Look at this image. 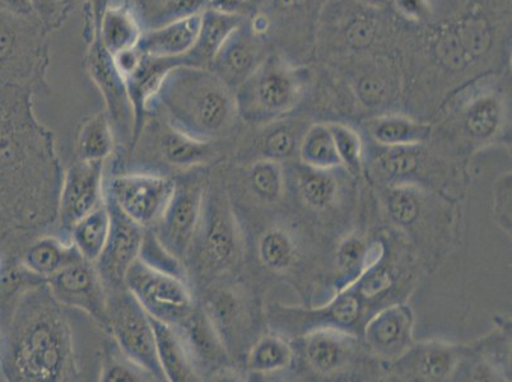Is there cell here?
I'll return each mask as SVG.
<instances>
[{"mask_svg": "<svg viewBox=\"0 0 512 382\" xmlns=\"http://www.w3.org/2000/svg\"><path fill=\"white\" fill-rule=\"evenodd\" d=\"M35 97L0 78V191L18 227L45 231L57 223L64 171L55 133L35 115Z\"/></svg>", "mask_w": 512, "mask_h": 382, "instance_id": "6da1fadb", "label": "cell"}, {"mask_svg": "<svg viewBox=\"0 0 512 382\" xmlns=\"http://www.w3.org/2000/svg\"><path fill=\"white\" fill-rule=\"evenodd\" d=\"M0 366L8 381L81 380L71 323L48 282L23 292L0 315Z\"/></svg>", "mask_w": 512, "mask_h": 382, "instance_id": "7a4b0ae2", "label": "cell"}, {"mask_svg": "<svg viewBox=\"0 0 512 382\" xmlns=\"http://www.w3.org/2000/svg\"><path fill=\"white\" fill-rule=\"evenodd\" d=\"M169 121L172 127L203 142H218L235 128V91L211 69L181 67L171 69L148 106Z\"/></svg>", "mask_w": 512, "mask_h": 382, "instance_id": "3957f363", "label": "cell"}, {"mask_svg": "<svg viewBox=\"0 0 512 382\" xmlns=\"http://www.w3.org/2000/svg\"><path fill=\"white\" fill-rule=\"evenodd\" d=\"M388 11L360 0H328L316 23L314 58L325 65L357 55H398L406 23Z\"/></svg>", "mask_w": 512, "mask_h": 382, "instance_id": "277c9868", "label": "cell"}, {"mask_svg": "<svg viewBox=\"0 0 512 382\" xmlns=\"http://www.w3.org/2000/svg\"><path fill=\"white\" fill-rule=\"evenodd\" d=\"M49 36L34 16L0 4V78L30 87L37 97L50 96Z\"/></svg>", "mask_w": 512, "mask_h": 382, "instance_id": "5b68a950", "label": "cell"}, {"mask_svg": "<svg viewBox=\"0 0 512 382\" xmlns=\"http://www.w3.org/2000/svg\"><path fill=\"white\" fill-rule=\"evenodd\" d=\"M313 72L310 64H297L272 51L256 71L236 88L240 118L255 124L286 113L300 100Z\"/></svg>", "mask_w": 512, "mask_h": 382, "instance_id": "8992f818", "label": "cell"}, {"mask_svg": "<svg viewBox=\"0 0 512 382\" xmlns=\"http://www.w3.org/2000/svg\"><path fill=\"white\" fill-rule=\"evenodd\" d=\"M236 251V226L230 204L222 189L207 183L197 234L186 259L188 273L193 274L203 288L231 267Z\"/></svg>", "mask_w": 512, "mask_h": 382, "instance_id": "52a82bcc", "label": "cell"}, {"mask_svg": "<svg viewBox=\"0 0 512 382\" xmlns=\"http://www.w3.org/2000/svg\"><path fill=\"white\" fill-rule=\"evenodd\" d=\"M217 142H203L180 132L162 116L150 113L128 155L141 163L186 172L203 169L218 156Z\"/></svg>", "mask_w": 512, "mask_h": 382, "instance_id": "ba28073f", "label": "cell"}, {"mask_svg": "<svg viewBox=\"0 0 512 382\" xmlns=\"http://www.w3.org/2000/svg\"><path fill=\"white\" fill-rule=\"evenodd\" d=\"M328 0H267L260 12L273 51L297 64L314 58L316 23Z\"/></svg>", "mask_w": 512, "mask_h": 382, "instance_id": "9c48e42d", "label": "cell"}, {"mask_svg": "<svg viewBox=\"0 0 512 382\" xmlns=\"http://www.w3.org/2000/svg\"><path fill=\"white\" fill-rule=\"evenodd\" d=\"M109 334L130 360L150 372L155 381H166L158 362L155 330L150 315L127 290L107 291Z\"/></svg>", "mask_w": 512, "mask_h": 382, "instance_id": "30bf717a", "label": "cell"}, {"mask_svg": "<svg viewBox=\"0 0 512 382\" xmlns=\"http://www.w3.org/2000/svg\"><path fill=\"white\" fill-rule=\"evenodd\" d=\"M100 26H93L87 34L82 35L87 45L86 71L104 99L105 111L113 124L118 149L128 155L134 132L133 106L125 79L116 68L113 55L102 44Z\"/></svg>", "mask_w": 512, "mask_h": 382, "instance_id": "8fae6325", "label": "cell"}, {"mask_svg": "<svg viewBox=\"0 0 512 382\" xmlns=\"http://www.w3.org/2000/svg\"><path fill=\"white\" fill-rule=\"evenodd\" d=\"M176 177L151 171L114 174L105 183V199L143 228L156 225L174 194Z\"/></svg>", "mask_w": 512, "mask_h": 382, "instance_id": "7c38bea8", "label": "cell"}, {"mask_svg": "<svg viewBox=\"0 0 512 382\" xmlns=\"http://www.w3.org/2000/svg\"><path fill=\"white\" fill-rule=\"evenodd\" d=\"M125 287L151 318L172 326L183 323L197 306L188 282L147 267L139 259L129 268Z\"/></svg>", "mask_w": 512, "mask_h": 382, "instance_id": "4fadbf2b", "label": "cell"}, {"mask_svg": "<svg viewBox=\"0 0 512 382\" xmlns=\"http://www.w3.org/2000/svg\"><path fill=\"white\" fill-rule=\"evenodd\" d=\"M202 169L181 172L160 221L152 227L157 239L186 265L197 234L207 181Z\"/></svg>", "mask_w": 512, "mask_h": 382, "instance_id": "5bb4252c", "label": "cell"}, {"mask_svg": "<svg viewBox=\"0 0 512 382\" xmlns=\"http://www.w3.org/2000/svg\"><path fill=\"white\" fill-rule=\"evenodd\" d=\"M323 67L341 74L366 107H377L394 100L402 88L403 72L397 54L357 55Z\"/></svg>", "mask_w": 512, "mask_h": 382, "instance_id": "9a60e30c", "label": "cell"}, {"mask_svg": "<svg viewBox=\"0 0 512 382\" xmlns=\"http://www.w3.org/2000/svg\"><path fill=\"white\" fill-rule=\"evenodd\" d=\"M51 295L65 309L85 312L109 334L107 290L95 263L79 258L48 281Z\"/></svg>", "mask_w": 512, "mask_h": 382, "instance_id": "2e32d148", "label": "cell"}, {"mask_svg": "<svg viewBox=\"0 0 512 382\" xmlns=\"http://www.w3.org/2000/svg\"><path fill=\"white\" fill-rule=\"evenodd\" d=\"M105 162L76 160L63 172L57 223L60 234L69 235L74 225L105 203Z\"/></svg>", "mask_w": 512, "mask_h": 382, "instance_id": "e0dca14e", "label": "cell"}, {"mask_svg": "<svg viewBox=\"0 0 512 382\" xmlns=\"http://www.w3.org/2000/svg\"><path fill=\"white\" fill-rule=\"evenodd\" d=\"M272 51L267 35L259 29L251 16L227 37L209 69L236 91Z\"/></svg>", "mask_w": 512, "mask_h": 382, "instance_id": "ac0fdd59", "label": "cell"}, {"mask_svg": "<svg viewBox=\"0 0 512 382\" xmlns=\"http://www.w3.org/2000/svg\"><path fill=\"white\" fill-rule=\"evenodd\" d=\"M110 213V232L104 250L95 263L107 291L125 287V276L141 250L144 228L125 216L113 202L105 199Z\"/></svg>", "mask_w": 512, "mask_h": 382, "instance_id": "d6986e66", "label": "cell"}, {"mask_svg": "<svg viewBox=\"0 0 512 382\" xmlns=\"http://www.w3.org/2000/svg\"><path fill=\"white\" fill-rule=\"evenodd\" d=\"M175 328L183 338L200 381L225 370L228 363L225 342L202 306L197 304L192 314Z\"/></svg>", "mask_w": 512, "mask_h": 382, "instance_id": "ffe728a7", "label": "cell"}, {"mask_svg": "<svg viewBox=\"0 0 512 382\" xmlns=\"http://www.w3.org/2000/svg\"><path fill=\"white\" fill-rule=\"evenodd\" d=\"M181 65H190L186 55L180 58H157L142 54L137 68L124 77L134 111V132L130 148L134 146L142 132L144 121L148 116V106L164 82L167 73Z\"/></svg>", "mask_w": 512, "mask_h": 382, "instance_id": "44dd1931", "label": "cell"}, {"mask_svg": "<svg viewBox=\"0 0 512 382\" xmlns=\"http://www.w3.org/2000/svg\"><path fill=\"white\" fill-rule=\"evenodd\" d=\"M200 15L184 18V20L170 23L160 29L143 32L137 49L150 57H184L192 50L195 40H197Z\"/></svg>", "mask_w": 512, "mask_h": 382, "instance_id": "7402d4cb", "label": "cell"}, {"mask_svg": "<svg viewBox=\"0 0 512 382\" xmlns=\"http://www.w3.org/2000/svg\"><path fill=\"white\" fill-rule=\"evenodd\" d=\"M79 255L71 240L58 235H41L27 246L22 255L21 264L31 273L45 281L59 273L60 270L76 262Z\"/></svg>", "mask_w": 512, "mask_h": 382, "instance_id": "603a6c76", "label": "cell"}, {"mask_svg": "<svg viewBox=\"0 0 512 382\" xmlns=\"http://www.w3.org/2000/svg\"><path fill=\"white\" fill-rule=\"evenodd\" d=\"M248 17L225 15V13L204 9L200 15V27L192 50L186 54L190 65L198 68H208L216 57L218 50Z\"/></svg>", "mask_w": 512, "mask_h": 382, "instance_id": "cb8c5ba5", "label": "cell"}, {"mask_svg": "<svg viewBox=\"0 0 512 382\" xmlns=\"http://www.w3.org/2000/svg\"><path fill=\"white\" fill-rule=\"evenodd\" d=\"M151 321L153 330H155L158 362H160L166 381H200L178 329L153 318Z\"/></svg>", "mask_w": 512, "mask_h": 382, "instance_id": "d4e9b609", "label": "cell"}, {"mask_svg": "<svg viewBox=\"0 0 512 382\" xmlns=\"http://www.w3.org/2000/svg\"><path fill=\"white\" fill-rule=\"evenodd\" d=\"M127 3L142 32L200 15L208 6V0H127Z\"/></svg>", "mask_w": 512, "mask_h": 382, "instance_id": "484cf974", "label": "cell"}, {"mask_svg": "<svg viewBox=\"0 0 512 382\" xmlns=\"http://www.w3.org/2000/svg\"><path fill=\"white\" fill-rule=\"evenodd\" d=\"M74 147L77 160L81 161L106 162L114 155L118 144L113 124L105 110L87 116L79 123Z\"/></svg>", "mask_w": 512, "mask_h": 382, "instance_id": "4316f807", "label": "cell"}, {"mask_svg": "<svg viewBox=\"0 0 512 382\" xmlns=\"http://www.w3.org/2000/svg\"><path fill=\"white\" fill-rule=\"evenodd\" d=\"M143 32L127 2L111 3L102 16L100 39L113 57L136 48Z\"/></svg>", "mask_w": 512, "mask_h": 382, "instance_id": "83f0119b", "label": "cell"}, {"mask_svg": "<svg viewBox=\"0 0 512 382\" xmlns=\"http://www.w3.org/2000/svg\"><path fill=\"white\" fill-rule=\"evenodd\" d=\"M109 232L110 213L104 203L73 226L69 240L83 259L96 263L105 248Z\"/></svg>", "mask_w": 512, "mask_h": 382, "instance_id": "f1b7e54d", "label": "cell"}, {"mask_svg": "<svg viewBox=\"0 0 512 382\" xmlns=\"http://www.w3.org/2000/svg\"><path fill=\"white\" fill-rule=\"evenodd\" d=\"M371 133L388 146H412L428 137L430 127L403 116H384L371 124Z\"/></svg>", "mask_w": 512, "mask_h": 382, "instance_id": "f546056e", "label": "cell"}, {"mask_svg": "<svg viewBox=\"0 0 512 382\" xmlns=\"http://www.w3.org/2000/svg\"><path fill=\"white\" fill-rule=\"evenodd\" d=\"M100 381L104 382H147L155 381L150 372L138 366L120 351L116 343L105 344L101 357Z\"/></svg>", "mask_w": 512, "mask_h": 382, "instance_id": "4dcf8cb0", "label": "cell"}, {"mask_svg": "<svg viewBox=\"0 0 512 382\" xmlns=\"http://www.w3.org/2000/svg\"><path fill=\"white\" fill-rule=\"evenodd\" d=\"M138 259L147 267L188 282V268L157 239L152 228H144V235Z\"/></svg>", "mask_w": 512, "mask_h": 382, "instance_id": "1f68e13d", "label": "cell"}, {"mask_svg": "<svg viewBox=\"0 0 512 382\" xmlns=\"http://www.w3.org/2000/svg\"><path fill=\"white\" fill-rule=\"evenodd\" d=\"M30 4L32 16L49 34L62 29L78 6L72 0H30Z\"/></svg>", "mask_w": 512, "mask_h": 382, "instance_id": "d6a6232c", "label": "cell"}, {"mask_svg": "<svg viewBox=\"0 0 512 382\" xmlns=\"http://www.w3.org/2000/svg\"><path fill=\"white\" fill-rule=\"evenodd\" d=\"M304 153L314 163H334L339 156L328 125H315L306 134Z\"/></svg>", "mask_w": 512, "mask_h": 382, "instance_id": "836d02e7", "label": "cell"}, {"mask_svg": "<svg viewBox=\"0 0 512 382\" xmlns=\"http://www.w3.org/2000/svg\"><path fill=\"white\" fill-rule=\"evenodd\" d=\"M390 9L407 25L422 27L436 22L432 0H393Z\"/></svg>", "mask_w": 512, "mask_h": 382, "instance_id": "e575fe53", "label": "cell"}, {"mask_svg": "<svg viewBox=\"0 0 512 382\" xmlns=\"http://www.w3.org/2000/svg\"><path fill=\"white\" fill-rule=\"evenodd\" d=\"M291 245L281 232H268L260 242V255L268 267L285 268L291 259Z\"/></svg>", "mask_w": 512, "mask_h": 382, "instance_id": "d590c367", "label": "cell"}, {"mask_svg": "<svg viewBox=\"0 0 512 382\" xmlns=\"http://www.w3.org/2000/svg\"><path fill=\"white\" fill-rule=\"evenodd\" d=\"M328 127L339 158L351 166H356L360 161L361 142L355 130L341 123L329 124Z\"/></svg>", "mask_w": 512, "mask_h": 382, "instance_id": "8d00e7d4", "label": "cell"}, {"mask_svg": "<svg viewBox=\"0 0 512 382\" xmlns=\"http://www.w3.org/2000/svg\"><path fill=\"white\" fill-rule=\"evenodd\" d=\"M250 184L258 197L272 199L278 194L281 181L276 167L268 162H259L251 170Z\"/></svg>", "mask_w": 512, "mask_h": 382, "instance_id": "74e56055", "label": "cell"}, {"mask_svg": "<svg viewBox=\"0 0 512 382\" xmlns=\"http://www.w3.org/2000/svg\"><path fill=\"white\" fill-rule=\"evenodd\" d=\"M295 135L286 127L269 129L260 137V148L265 156L283 158L295 149Z\"/></svg>", "mask_w": 512, "mask_h": 382, "instance_id": "f35d334b", "label": "cell"}, {"mask_svg": "<svg viewBox=\"0 0 512 382\" xmlns=\"http://www.w3.org/2000/svg\"><path fill=\"white\" fill-rule=\"evenodd\" d=\"M390 152L381 157V163L390 175L404 176L412 174L418 167V155L416 151L404 146H395Z\"/></svg>", "mask_w": 512, "mask_h": 382, "instance_id": "ab89813d", "label": "cell"}, {"mask_svg": "<svg viewBox=\"0 0 512 382\" xmlns=\"http://www.w3.org/2000/svg\"><path fill=\"white\" fill-rule=\"evenodd\" d=\"M286 353L276 340L265 339L255 347L251 354V367L255 370H273L285 363Z\"/></svg>", "mask_w": 512, "mask_h": 382, "instance_id": "60d3db41", "label": "cell"}, {"mask_svg": "<svg viewBox=\"0 0 512 382\" xmlns=\"http://www.w3.org/2000/svg\"><path fill=\"white\" fill-rule=\"evenodd\" d=\"M309 357L311 362L321 371L332 370L337 365L339 358V349L337 344L329 339H316L309 347Z\"/></svg>", "mask_w": 512, "mask_h": 382, "instance_id": "b9f144b4", "label": "cell"}, {"mask_svg": "<svg viewBox=\"0 0 512 382\" xmlns=\"http://www.w3.org/2000/svg\"><path fill=\"white\" fill-rule=\"evenodd\" d=\"M390 211L393 217L403 225H409L418 216V203L416 198L407 191H395L390 198Z\"/></svg>", "mask_w": 512, "mask_h": 382, "instance_id": "7bdbcfd3", "label": "cell"}, {"mask_svg": "<svg viewBox=\"0 0 512 382\" xmlns=\"http://www.w3.org/2000/svg\"><path fill=\"white\" fill-rule=\"evenodd\" d=\"M333 183L325 176H313L306 181L304 191L306 199L314 206H324L332 198Z\"/></svg>", "mask_w": 512, "mask_h": 382, "instance_id": "ee69618b", "label": "cell"}, {"mask_svg": "<svg viewBox=\"0 0 512 382\" xmlns=\"http://www.w3.org/2000/svg\"><path fill=\"white\" fill-rule=\"evenodd\" d=\"M208 9L225 13V15L251 17L255 15L248 0H208Z\"/></svg>", "mask_w": 512, "mask_h": 382, "instance_id": "f6af8a7d", "label": "cell"}, {"mask_svg": "<svg viewBox=\"0 0 512 382\" xmlns=\"http://www.w3.org/2000/svg\"><path fill=\"white\" fill-rule=\"evenodd\" d=\"M449 370L448 354L444 352H431L422 362V371L428 379L437 380Z\"/></svg>", "mask_w": 512, "mask_h": 382, "instance_id": "bcb514c9", "label": "cell"}, {"mask_svg": "<svg viewBox=\"0 0 512 382\" xmlns=\"http://www.w3.org/2000/svg\"><path fill=\"white\" fill-rule=\"evenodd\" d=\"M358 311H360V306H358L357 298L349 296L338 302L334 307L333 316L338 323L347 325L357 319Z\"/></svg>", "mask_w": 512, "mask_h": 382, "instance_id": "7dc6e473", "label": "cell"}, {"mask_svg": "<svg viewBox=\"0 0 512 382\" xmlns=\"http://www.w3.org/2000/svg\"><path fill=\"white\" fill-rule=\"evenodd\" d=\"M363 248L360 241L351 240L343 246L339 253V263L343 268H355L362 258Z\"/></svg>", "mask_w": 512, "mask_h": 382, "instance_id": "c3c4849f", "label": "cell"}, {"mask_svg": "<svg viewBox=\"0 0 512 382\" xmlns=\"http://www.w3.org/2000/svg\"><path fill=\"white\" fill-rule=\"evenodd\" d=\"M400 325L395 318H386L377 328V338L385 344L394 342L398 338Z\"/></svg>", "mask_w": 512, "mask_h": 382, "instance_id": "681fc988", "label": "cell"}, {"mask_svg": "<svg viewBox=\"0 0 512 382\" xmlns=\"http://www.w3.org/2000/svg\"><path fill=\"white\" fill-rule=\"evenodd\" d=\"M0 4L20 15L32 16L30 0H0Z\"/></svg>", "mask_w": 512, "mask_h": 382, "instance_id": "f907efd6", "label": "cell"}, {"mask_svg": "<svg viewBox=\"0 0 512 382\" xmlns=\"http://www.w3.org/2000/svg\"><path fill=\"white\" fill-rule=\"evenodd\" d=\"M388 284V277L385 276H375L371 278L369 283H366V293L367 295L374 296L377 292L384 288Z\"/></svg>", "mask_w": 512, "mask_h": 382, "instance_id": "816d5d0a", "label": "cell"}, {"mask_svg": "<svg viewBox=\"0 0 512 382\" xmlns=\"http://www.w3.org/2000/svg\"><path fill=\"white\" fill-rule=\"evenodd\" d=\"M360 2L376 9H390L392 8L393 0H360Z\"/></svg>", "mask_w": 512, "mask_h": 382, "instance_id": "f5cc1de1", "label": "cell"}, {"mask_svg": "<svg viewBox=\"0 0 512 382\" xmlns=\"http://www.w3.org/2000/svg\"><path fill=\"white\" fill-rule=\"evenodd\" d=\"M251 7H253L255 13L262 11L267 4V0H248Z\"/></svg>", "mask_w": 512, "mask_h": 382, "instance_id": "db71d44e", "label": "cell"}, {"mask_svg": "<svg viewBox=\"0 0 512 382\" xmlns=\"http://www.w3.org/2000/svg\"><path fill=\"white\" fill-rule=\"evenodd\" d=\"M72 2H76V3H78V2H79V0H72Z\"/></svg>", "mask_w": 512, "mask_h": 382, "instance_id": "11a10c76", "label": "cell"}, {"mask_svg": "<svg viewBox=\"0 0 512 382\" xmlns=\"http://www.w3.org/2000/svg\"><path fill=\"white\" fill-rule=\"evenodd\" d=\"M0 273H2V267H0Z\"/></svg>", "mask_w": 512, "mask_h": 382, "instance_id": "9f6ffc18", "label": "cell"}, {"mask_svg": "<svg viewBox=\"0 0 512 382\" xmlns=\"http://www.w3.org/2000/svg\"><path fill=\"white\" fill-rule=\"evenodd\" d=\"M125 2H127V0H125Z\"/></svg>", "mask_w": 512, "mask_h": 382, "instance_id": "6f0895ef", "label": "cell"}]
</instances>
